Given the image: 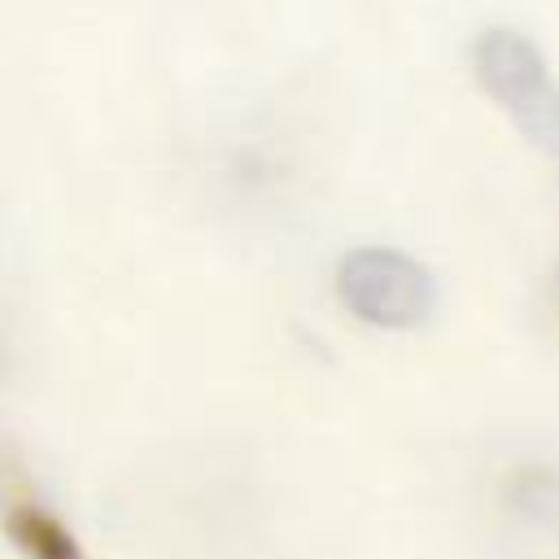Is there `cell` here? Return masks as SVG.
<instances>
[{"label": "cell", "instance_id": "cell-3", "mask_svg": "<svg viewBox=\"0 0 559 559\" xmlns=\"http://www.w3.org/2000/svg\"><path fill=\"white\" fill-rule=\"evenodd\" d=\"M4 533L26 559H87L79 537L39 502H13L4 511Z\"/></svg>", "mask_w": 559, "mask_h": 559}, {"label": "cell", "instance_id": "cell-1", "mask_svg": "<svg viewBox=\"0 0 559 559\" xmlns=\"http://www.w3.org/2000/svg\"><path fill=\"white\" fill-rule=\"evenodd\" d=\"M472 74L528 144L559 157V83L524 35L485 31L472 48Z\"/></svg>", "mask_w": 559, "mask_h": 559}, {"label": "cell", "instance_id": "cell-5", "mask_svg": "<svg viewBox=\"0 0 559 559\" xmlns=\"http://www.w3.org/2000/svg\"><path fill=\"white\" fill-rule=\"evenodd\" d=\"M546 297H550V306H555V314H559V266L550 271V284H546Z\"/></svg>", "mask_w": 559, "mask_h": 559}, {"label": "cell", "instance_id": "cell-2", "mask_svg": "<svg viewBox=\"0 0 559 559\" xmlns=\"http://www.w3.org/2000/svg\"><path fill=\"white\" fill-rule=\"evenodd\" d=\"M336 297L341 306L384 332H411L432 319L437 310V280L424 262H415L402 249L362 245L341 258L336 266Z\"/></svg>", "mask_w": 559, "mask_h": 559}, {"label": "cell", "instance_id": "cell-4", "mask_svg": "<svg viewBox=\"0 0 559 559\" xmlns=\"http://www.w3.org/2000/svg\"><path fill=\"white\" fill-rule=\"evenodd\" d=\"M507 507L524 528H533L542 537H559V472L555 467H520L507 480Z\"/></svg>", "mask_w": 559, "mask_h": 559}]
</instances>
